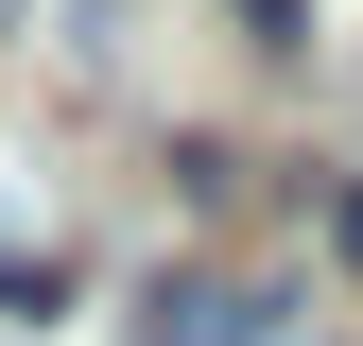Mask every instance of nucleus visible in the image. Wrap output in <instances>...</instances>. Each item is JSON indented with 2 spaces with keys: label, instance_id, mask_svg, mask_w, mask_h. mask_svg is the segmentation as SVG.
Masks as SVG:
<instances>
[{
  "label": "nucleus",
  "instance_id": "f03ea898",
  "mask_svg": "<svg viewBox=\"0 0 363 346\" xmlns=\"http://www.w3.org/2000/svg\"><path fill=\"white\" fill-rule=\"evenodd\" d=\"M242 35L259 52H311V0H242Z\"/></svg>",
  "mask_w": 363,
  "mask_h": 346
},
{
  "label": "nucleus",
  "instance_id": "f257e3e1",
  "mask_svg": "<svg viewBox=\"0 0 363 346\" xmlns=\"http://www.w3.org/2000/svg\"><path fill=\"white\" fill-rule=\"evenodd\" d=\"M139 346H294V312L259 277H156L139 294Z\"/></svg>",
  "mask_w": 363,
  "mask_h": 346
},
{
  "label": "nucleus",
  "instance_id": "7ed1b4c3",
  "mask_svg": "<svg viewBox=\"0 0 363 346\" xmlns=\"http://www.w3.org/2000/svg\"><path fill=\"white\" fill-rule=\"evenodd\" d=\"M329 242H346V260H363V191H329Z\"/></svg>",
  "mask_w": 363,
  "mask_h": 346
},
{
  "label": "nucleus",
  "instance_id": "20e7f679",
  "mask_svg": "<svg viewBox=\"0 0 363 346\" xmlns=\"http://www.w3.org/2000/svg\"><path fill=\"white\" fill-rule=\"evenodd\" d=\"M18 18H35V0H0V35H18Z\"/></svg>",
  "mask_w": 363,
  "mask_h": 346
}]
</instances>
